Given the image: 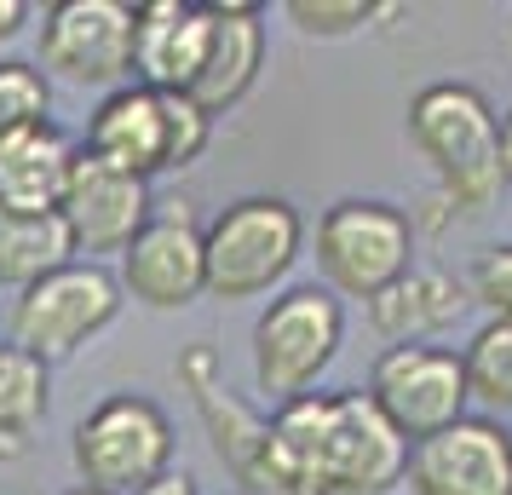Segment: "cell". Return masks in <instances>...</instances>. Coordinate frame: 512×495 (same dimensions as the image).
I'll use <instances>...</instances> for the list:
<instances>
[{
	"instance_id": "1",
	"label": "cell",
	"mask_w": 512,
	"mask_h": 495,
	"mask_svg": "<svg viewBox=\"0 0 512 495\" xmlns=\"http://www.w3.org/2000/svg\"><path fill=\"white\" fill-rule=\"evenodd\" d=\"M409 449L363 386L305 392L271 415V495H392Z\"/></svg>"
},
{
	"instance_id": "2",
	"label": "cell",
	"mask_w": 512,
	"mask_h": 495,
	"mask_svg": "<svg viewBox=\"0 0 512 495\" xmlns=\"http://www.w3.org/2000/svg\"><path fill=\"white\" fill-rule=\"evenodd\" d=\"M409 144L432 167V202L443 225L461 213H484L507 190V156H501V116L472 81H432L409 98Z\"/></svg>"
},
{
	"instance_id": "3",
	"label": "cell",
	"mask_w": 512,
	"mask_h": 495,
	"mask_svg": "<svg viewBox=\"0 0 512 495\" xmlns=\"http://www.w3.org/2000/svg\"><path fill=\"white\" fill-rule=\"evenodd\" d=\"M346 340V306L328 283H294L254 317V386L265 398L294 403L317 392Z\"/></svg>"
},
{
	"instance_id": "4",
	"label": "cell",
	"mask_w": 512,
	"mask_h": 495,
	"mask_svg": "<svg viewBox=\"0 0 512 495\" xmlns=\"http://www.w3.org/2000/svg\"><path fill=\"white\" fill-rule=\"evenodd\" d=\"M415 265V213L380 196H340L317 219V271L340 300H363L403 277Z\"/></svg>"
},
{
	"instance_id": "5",
	"label": "cell",
	"mask_w": 512,
	"mask_h": 495,
	"mask_svg": "<svg viewBox=\"0 0 512 495\" xmlns=\"http://www.w3.org/2000/svg\"><path fill=\"white\" fill-rule=\"evenodd\" d=\"M305 248V219L288 196H236L208 219V294L259 300L294 271Z\"/></svg>"
},
{
	"instance_id": "6",
	"label": "cell",
	"mask_w": 512,
	"mask_h": 495,
	"mask_svg": "<svg viewBox=\"0 0 512 495\" xmlns=\"http://www.w3.org/2000/svg\"><path fill=\"white\" fill-rule=\"evenodd\" d=\"M70 455L81 484L104 495H139L144 484L173 472V421L144 392H110L98 409L81 415Z\"/></svg>"
},
{
	"instance_id": "7",
	"label": "cell",
	"mask_w": 512,
	"mask_h": 495,
	"mask_svg": "<svg viewBox=\"0 0 512 495\" xmlns=\"http://www.w3.org/2000/svg\"><path fill=\"white\" fill-rule=\"evenodd\" d=\"M121 300L127 294L116 271H104L98 260H75L12 300V346L35 352L41 363L75 357L93 334H104L121 317Z\"/></svg>"
},
{
	"instance_id": "8",
	"label": "cell",
	"mask_w": 512,
	"mask_h": 495,
	"mask_svg": "<svg viewBox=\"0 0 512 495\" xmlns=\"http://www.w3.org/2000/svg\"><path fill=\"white\" fill-rule=\"evenodd\" d=\"M133 35L139 6L127 0H52L41 12V70L70 87H133Z\"/></svg>"
},
{
	"instance_id": "9",
	"label": "cell",
	"mask_w": 512,
	"mask_h": 495,
	"mask_svg": "<svg viewBox=\"0 0 512 495\" xmlns=\"http://www.w3.org/2000/svg\"><path fill=\"white\" fill-rule=\"evenodd\" d=\"M369 398L409 444H426L466 421L472 386H466L461 352L449 346H386L369 369Z\"/></svg>"
},
{
	"instance_id": "10",
	"label": "cell",
	"mask_w": 512,
	"mask_h": 495,
	"mask_svg": "<svg viewBox=\"0 0 512 495\" xmlns=\"http://www.w3.org/2000/svg\"><path fill=\"white\" fill-rule=\"evenodd\" d=\"M121 294L150 311H185L208 294V225L185 202L150 213V225L121 254Z\"/></svg>"
},
{
	"instance_id": "11",
	"label": "cell",
	"mask_w": 512,
	"mask_h": 495,
	"mask_svg": "<svg viewBox=\"0 0 512 495\" xmlns=\"http://www.w3.org/2000/svg\"><path fill=\"white\" fill-rule=\"evenodd\" d=\"M58 213H64V225H70L81 254H127L133 236L150 225L156 202H150V179H139V173H127V167H116V162H104V156H93V150L81 144Z\"/></svg>"
},
{
	"instance_id": "12",
	"label": "cell",
	"mask_w": 512,
	"mask_h": 495,
	"mask_svg": "<svg viewBox=\"0 0 512 495\" xmlns=\"http://www.w3.org/2000/svg\"><path fill=\"white\" fill-rule=\"evenodd\" d=\"M409 495H512V432L466 415L409 449Z\"/></svg>"
},
{
	"instance_id": "13",
	"label": "cell",
	"mask_w": 512,
	"mask_h": 495,
	"mask_svg": "<svg viewBox=\"0 0 512 495\" xmlns=\"http://www.w3.org/2000/svg\"><path fill=\"white\" fill-rule=\"evenodd\" d=\"M213 41V12L190 0H144L133 35V81L150 93H190Z\"/></svg>"
},
{
	"instance_id": "14",
	"label": "cell",
	"mask_w": 512,
	"mask_h": 495,
	"mask_svg": "<svg viewBox=\"0 0 512 495\" xmlns=\"http://www.w3.org/2000/svg\"><path fill=\"white\" fill-rule=\"evenodd\" d=\"M472 311V288L449 265H409L386 294L369 300V329L392 346H432L443 329H455Z\"/></svg>"
},
{
	"instance_id": "15",
	"label": "cell",
	"mask_w": 512,
	"mask_h": 495,
	"mask_svg": "<svg viewBox=\"0 0 512 495\" xmlns=\"http://www.w3.org/2000/svg\"><path fill=\"white\" fill-rule=\"evenodd\" d=\"M213 41L208 58H202V75L190 98L208 110V116H225L242 98L254 93L259 70H265V12L259 6H242V0H213Z\"/></svg>"
},
{
	"instance_id": "16",
	"label": "cell",
	"mask_w": 512,
	"mask_h": 495,
	"mask_svg": "<svg viewBox=\"0 0 512 495\" xmlns=\"http://www.w3.org/2000/svg\"><path fill=\"white\" fill-rule=\"evenodd\" d=\"M81 144L64 139L58 121L18 127L0 139V213H58Z\"/></svg>"
},
{
	"instance_id": "17",
	"label": "cell",
	"mask_w": 512,
	"mask_h": 495,
	"mask_svg": "<svg viewBox=\"0 0 512 495\" xmlns=\"http://www.w3.org/2000/svg\"><path fill=\"white\" fill-rule=\"evenodd\" d=\"M87 150L104 156V162L127 167L139 179H156L167 173V116H162V93L150 87H121V93H104V104L87 121Z\"/></svg>"
},
{
	"instance_id": "18",
	"label": "cell",
	"mask_w": 512,
	"mask_h": 495,
	"mask_svg": "<svg viewBox=\"0 0 512 495\" xmlns=\"http://www.w3.org/2000/svg\"><path fill=\"white\" fill-rule=\"evenodd\" d=\"M75 254L81 248L64 213H0V283H12L18 294L75 265Z\"/></svg>"
},
{
	"instance_id": "19",
	"label": "cell",
	"mask_w": 512,
	"mask_h": 495,
	"mask_svg": "<svg viewBox=\"0 0 512 495\" xmlns=\"http://www.w3.org/2000/svg\"><path fill=\"white\" fill-rule=\"evenodd\" d=\"M52 363H41L35 352L0 340V432L29 444V432L47 421V392H52Z\"/></svg>"
},
{
	"instance_id": "20",
	"label": "cell",
	"mask_w": 512,
	"mask_h": 495,
	"mask_svg": "<svg viewBox=\"0 0 512 495\" xmlns=\"http://www.w3.org/2000/svg\"><path fill=\"white\" fill-rule=\"evenodd\" d=\"M461 363H466V386H472V403H484L495 415L512 409V323H495L484 317L472 340L461 346Z\"/></svg>"
},
{
	"instance_id": "21",
	"label": "cell",
	"mask_w": 512,
	"mask_h": 495,
	"mask_svg": "<svg viewBox=\"0 0 512 495\" xmlns=\"http://www.w3.org/2000/svg\"><path fill=\"white\" fill-rule=\"evenodd\" d=\"M52 121V81L41 64L24 58H0V139L18 127H41Z\"/></svg>"
},
{
	"instance_id": "22",
	"label": "cell",
	"mask_w": 512,
	"mask_h": 495,
	"mask_svg": "<svg viewBox=\"0 0 512 495\" xmlns=\"http://www.w3.org/2000/svg\"><path fill=\"white\" fill-rule=\"evenodd\" d=\"M288 24L300 35H317V41H340V35H357L369 29L374 18H392L397 6H374V0H288L282 6Z\"/></svg>"
},
{
	"instance_id": "23",
	"label": "cell",
	"mask_w": 512,
	"mask_h": 495,
	"mask_svg": "<svg viewBox=\"0 0 512 495\" xmlns=\"http://www.w3.org/2000/svg\"><path fill=\"white\" fill-rule=\"evenodd\" d=\"M162 116H167V173H179L208 150L213 116L190 93H162Z\"/></svg>"
},
{
	"instance_id": "24",
	"label": "cell",
	"mask_w": 512,
	"mask_h": 495,
	"mask_svg": "<svg viewBox=\"0 0 512 495\" xmlns=\"http://www.w3.org/2000/svg\"><path fill=\"white\" fill-rule=\"evenodd\" d=\"M472 306H484L495 323H512V242H489L466 271Z\"/></svg>"
},
{
	"instance_id": "25",
	"label": "cell",
	"mask_w": 512,
	"mask_h": 495,
	"mask_svg": "<svg viewBox=\"0 0 512 495\" xmlns=\"http://www.w3.org/2000/svg\"><path fill=\"white\" fill-rule=\"evenodd\" d=\"M139 495H202V490H196V478H190L185 467H173V472H162L156 484H144Z\"/></svg>"
},
{
	"instance_id": "26",
	"label": "cell",
	"mask_w": 512,
	"mask_h": 495,
	"mask_svg": "<svg viewBox=\"0 0 512 495\" xmlns=\"http://www.w3.org/2000/svg\"><path fill=\"white\" fill-rule=\"evenodd\" d=\"M24 24H29V6H24V0H0V41L24 35Z\"/></svg>"
},
{
	"instance_id": "27",
	"label": "cell",
	"mask_w": 512,
	"mask_h": 495,
	"mask_svg": "<svg viewBox=\"0 0 512 495\" xmlns=\"http://www.w3.org/2000/svg\"><path fill=\"white\" fill-rule=\"evenodd\" d=\"M501 156H507V173H512V110L501 116Z\"/></svg>"
},
{
	"instance_id": "28",
	"label": "cell",
	"mask_w": 512,
	"mask_h": 495,
	"mask_svg": "<svg viewBox=\"0 0 512 495\" xmlns=\"http://www.w3.org/2000/svg\"><path fill=\"white\" fill-rule=\"evenodd\" d=\"M18 455H24V444H18V438H6V432H0V461H18Z\"/></svg>"
},
{
	"instance_id": "29",
	"label": "cell",
	"mask_w": 512,
	"mask_h": 495,
	"mask_svg": "<svg viewBox=\"0 0 512 495\" xmlns=\"http://www.w3.org/2000/svg\"><path fill=\"white\" fill-rule=\"evenodd\" d=\"M64 495H104V490H93V484H75V490H64Z\"/></svg>"
},
{
	"instance_id": "30",
	"label": "cell",
	"mask_w": 512,
	"mask_h": 495,
	"mask_svg": "<svg viewBox=\"0 0 512 495\" xmlns=\"http://www.w3.org/2000/svg\"><path fill=\"white\" fill-rule=\"evenodd\" d=\"M507 29H512V12H507Z\"/></svg>"
}]
</instances>
